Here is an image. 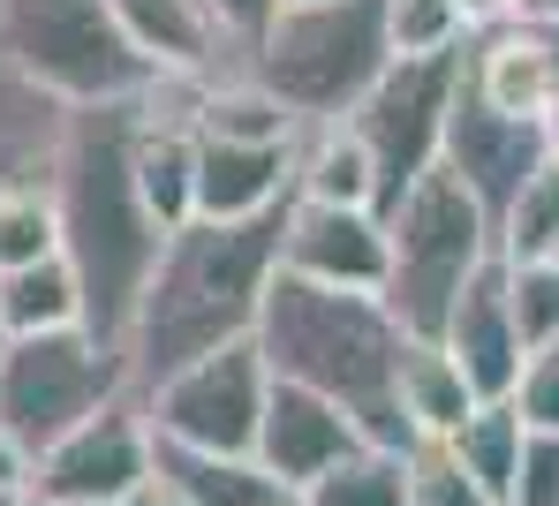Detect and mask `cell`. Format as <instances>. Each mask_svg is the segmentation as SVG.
<instances>
[{"label": "cell", "instance_id": "1", "mask_svg": "<svg viewBox=\"0 0 559 506\" xmlns=\"http://www.w3.org/2000/svg\"><path fill=\"white\" fill-rule=\"evenodd\" d=\"M152 99V92H144ZM144 99H106V106H69L61 152H53V227H61V257L84 288V333L106 348L129 340L136 296L159 265L167 227L136 197V129Z\"/></svg>", "mask_w": 559, "mask_h": 506}, {"label": "cell", "instance_id": "2", "mask_svg": "<svg viewBox=\"0 0 559 506\" xmlns=\"http://www.w3.org/2000/svg\"><path fill=\"white\" fill-rule=\"evenodd\" d=\"M280 212L287 204L258 212V219H182V227H167L159 265H152L136 317H129V340H121L129 394H152L182 363L258 333L265 280L280 273Z\"/></svg>", "mask_w": 559, "mask_h": 506}, {"label": "cell", "instance_id": "3", "mask_svg": "<svg viewBox=\"0 0 559 506\" xmlns=\"http://www.w3.org/2000/svg\"><path fill=\"white\" fill-rule=\"evenodd\" d=\"M265 348V371L273 378H295L325 401H341L356 415L364 446H385V454H408L416 431L401 415V317L385 310V296H356V288H318V280H295V273H273L265 280V303H258V333Z\"/></svg>", "mask_w": 559, "mask_h": 506}, {"label": "cell", "instance_id": "4", "mask_svg": "<svg viewBox=\"0 0 559 506\" xmlns=\"http://www.w3.org/2000/svg\"><path fill=\"white\" fill-rule=\"evenodd\" d=\"M385 0H280L273 23L242 46V76L265 84L302 129L348 121L385 76Z\"/></svg>", "mask_w": 559, "mask_h": 506}, {"label": "cell", "instance_id": "5", "mask_svg": "<svg viewBox=\"0 0 559 506\" xmlns=\"http://www.w3.org/2000/svg\"><path fill=\"white\" fill-rule=\"evenodd\" d=\"M385 242H393V265H385V310L401 317L408 340H439L447 310L476 280V265L499 250L491 234V212L462 190V174L431 167L408 197L385 212Z\"/></svg>", "mask_w": 559, "mask_h": 506}, {"label": "cell", "instance_id": "6", "mask_svg": "<svg viewBox=\"0 0 559 506\" xmlns=\"http://www.w3.org/2000/svg\"><path fill=\"white\" fill-rule=\"evenodd\" d=\"M0 53L61 106L144 99L159 69L129 46L114 0H0Z\"/></svg>", "mask_w": 559, "mask_h": 506}, {"label": "cell", "instance_id": "7", "mask_svg": "<svg viewBox=\"0 0 559 506\" xmlns=\"http://www.w3.org/2000/svg\"><path fill=\"white\" fill-rule=\"evenodd\" d=\"M129 394V356L106 348L84 325L61 333H8L0 348V431L38 461L46 446H61L84 415Z\"/></svg>", "mask_w": 559, "mask_h": 506}, {"label": "cell", "instance_id": "8", "mask_svg": "<svg viewBox=\"0 0 559 506\" xmlns=\"http://www.w3.org/2000/svg\"><path fill=\"white\" fill-rule=\"evenodd\" d=\"M454 92H462V53H431V61H385L364 106L348 113V129L364 136L371 152V174H378V219L408 197L439 152H447V113H454Z\"/></svg>", "mask_w": 559, "mask_h": 506}, {"label": "cell", "instance_id": "9", "mask_svg": "<svg viewBox=\"0 0 559 506\" xmlns=\"http://www.w3.org/2000/svg\"><path fill=\"white\" fill-rule=\"evenodd\" d=\"M265 394H273L265 348H258V340H227V348L182 363L175 378H159V386L136 394V401L152 415V438L204 446V454H250V446H258Z\"/></svg>", "mask_w": 559, "mask_h": 506}, {"label": "cell", "instance_id": "10", "mask_svg": "<svg viewBox=\"0 0 559 506\" xmlns=\"http://www.w3.org/2000/svg\"><path fill=\"white\" fill-rule=\"evenodd\" d=\"M144 477H152V415L136 394H114L61 446L31 461V484L53 506H121Z\"/></svg>", "mask_w": 559, "mask_h": 506}, {"label": "cell", "instance_id": "11", "mask_svg": "<svg viewBox=\"0 0 559 506\" xmlns=\"http://www.w3.org/2000/svg\"><path fill=\"white\" fill-rule=\"evenodd\" d=\"M385 219L371 204H310L287 197L280 212V273L318 280V288H356V296H385Z\"/></svg>", "mask_w": 559, "mask_h": 506}, {"label": "cell", "instance_id": "12", "mask_svg": "<svg viewBox=\"0 0 559 506\" xmlns=\"http://www.w3.org/2000/svg\"><path fill=\"white\" fill-rule=\"evenodd\" d=\"M439 167L447 174H462V190L484 212H491V227H499V212L514 204V190L545 167V129L537 121H522V113H499V106H484L476 92H454V113H447V152H439Z\"/></svg>", "mask_w": 559, "mask_h": 506}, {"label": "cell", "instance_id": "13", "mask_svg": "<svg viewBox=\"0 0 559 506\" xmlns=\"http://www.w3.org/2000/svg\"><path fill=\"white\" fill-rule=\"evenodd\" d=\"M439 348L462 363V378L476 386V401H514L530 348H522V325H514V296H507V265H499V250L476 265V280L454 296L447 325H439Z\"/></svg>", "mask_w": 559, "mask_h": 506}, {"label": "cell", "instance_id": "14", "mask_svg": "<svg viewBox=\"0 0 559 506\" xmlns=\"http://www.w3.org/2000/svg\"><path fill=\"white\" fill-rule=\"evenodd\" d=\"M356 446H364V431H356V415L341 401H325V394H310V386H295V378H273L250 454L273 469L287 492H302L310 477H325V469L348 461Z\"/></svg>", "mask_w": 559, "mask_h": 506}, {"label": "cell", "instance_id": "15", "mask_svg": "<svg viewBox=\"0 0 559 506\" xmlns=\"http://www.w3.org/2000/svg\"><path fill=\"white\" fill-rule=\"evenodd\" d=\"M462 84L484 106L522 113V121H537V113L559 99V69H552V53H545V38H537V23H530V15L491 23V31H468Z\"/></svg>", "mask_w": 559, "mask_h": 506}, {"label": "cell", "instance_id": "16", "mask_svg": "<svg viewBox=\"0 0 559 506\" xmlns=\"http://www.w3.org/2000/svg\"><path fill=\"white\" fill-rule=\"evenodd\" d=\"M295 197V144L197 136V219H258Z\"/></svg>", "mask_w": 559, "mask_h": 506}, {"label": "cell", "instance_id": "17", "mask_svg": "<svg viewBox=\"0 0 559 506\" xmlns=\"http://www.w3.org/2000/svg\"><path fill=\"white\" fill-rule=\"evenodd\" d=\"M129 46L159 69V76H219L235 69L242 53L227 46V31L212 23L204 0H114Z\"/></svg>", "mask_w": 559, "mask_h": 506}, {"label": "cell", "instance_id": "18", "mask_svg": "<svg viewBox=\"0 0 559 506\" xmlns=\"http://www.w3.org/2000/svg\"><path fill=\"white\" fill-rule=\"evenodd\" d=\"M152 469H159L189 506H295V492L280 484L258 454H204V446L152 438Z\"/></svg>", "mask_w": 559, "mask_h": 506}, {"label": "cell", "instance_id": "19", "mask_svg": "<svg viewBox=\"0 0 559 506\" xmlns=\"http://www.w3.org/2000/svg\"><path fill=\"white\" fill-rule=\"evenodd\" d=\"M295 197L310 204H378L371 152L348 121H318L295 136Z\"/></svg>", "mask_w": 559, "mask_h": 506}, {"label": "cell", "instance_id": "20", "mask_svg": "<svg viewBox=\"0 0 559 506\" xmlns=\"http://www.w3.org/2000/svg\"><path fill=\"white\" fill-rule=\"evenodd\" d=\"M393 394H401V415H408L416 438H447V431H462V415L476 408V386L462 378V363H454L439 340H408V348H401V378H393Z\"/></svg>", "mask_w": 559, "mask_h": 506}, {"label": "cell", "instance_id": "21", "mask_svg": "<svg viewBox=\"0 0 559 506\" xmlns=\"http://www.w3.org/2000/svg\"><path fill=\"white\" fill-rule=\"evenodd\" d=\"M0 325L8 333H61V325H84V288L69 273V257H38V265H15L0 273Z\"/></svg>", "mask_w": 559, "mask_h": 506}, {"label": "cell", "instance_id": "22", "mask_svg": "<svg viewBox=\"0 0 559 506\" xmlns=\"http://www.w3.org/2000/svg\"><path fill=\"white\" fill-rule=\"evenodd\" d=\"M522 438H530V423H522V408H514V401H476V408L462 415V431H447L454 461H462V469H468V477H476V484H484L499 506H507V492H514Z\"/></svg>", "mask_w": 559, "mask_h": 506}, {"label": "cell", "instance_id": "23", "mask_svg": "<svg viewBox=\"0 0 559 506\" xmlns=\"http://www.w3.org/2000/svg\"><path fill=\"white\" fill-rule=\"evenodd\" d=\"M295 506H408V477H401V454L385 446H356L348 461H333L325 477H310Z\"/></svg>", "mask_w": 559, "mask_h": 506}, {"label": "cell", "instance_id": "24", "mask_svg": "<svg viewBox=\"0 0 559 506\" xmlns=\"http://www.w3.org/2000/svg\"><path fill=\"white\" fill-rule=\"evenodd\" d=\"M499 257L507 265H530V257H552L559 250V159H545L522 190H514V204L499 212Z\"/></svg>", "mask_w": 559, "mask_h": 506}, {"label": "cell", "instance_id": "25", "mask_svg": "<svg viewBox=\"0 0 559 506\" xmlns=\"http://www.w3.org/2000/svg\"><path fill=\"white\" fill-rule=\"evenodd\" d=\"M385 46L393 61H431V53H462L468 23L454 0H385Z\"/></svg>", "mask_w": 559, "mask_h": 506}, {"label": "cell", "instance_id": "26", "mask_svg": "<svg viewBox=\"0 0 559 506\" xmlns=\"http://www.w3.org/2000/svg\"><path fill=\"white\" fill-rule=\"evenodd\" d=\"M61 250V227H53V190L46 182H23V190H0V273L15 265H38Z\"/></svg>", "mask_w": 559, "mask_h": 506}, {"label": "cell", "instance_id": "27", "mask_svg": "<svg viewBox=\"0 0 559 506\" xmlns=\"http://www.w3.org/2000/svg\"><path fill=\"white\" fill-rule=\"evenodd\" d=\"M401 477H408V506H499L462 461H454L447 438H416V446L401 454Z\"/></svg>", "mask_w": 559, "mask_h": 506}, {"label": "cell", "instance_id": "28", "mask_svg": "<svg viewBox=\"0 0 559 506\" xmlns=\"http://www.w3.org/2000/svg\"><path fill=\"white\" fill-rule=\"evenodd\" d=\"M507 265V257H499ZM507 296H514V325H522V348H552L559 340V257H530V265H507Z\"/></svg>", "mask_w": 559, "mask_h": 506}, {"label": "cell", "instance_id": "29", "mask_svg": "<svg viewBox=\"0 0 559 506\" xmlns=\"http://www.w3.org/2000/svg\"><path fill=\"white\" fill-rule=\"evenodd\" d=\"M507 506H559V431H530L522 438V469Z\"/></svg>", "mask_w": 559, "mask_h": 506}, {"label": "cell", "instance_id": "30", "mask_svg": "<svg viewBox=\"0 0 559 506\" xmlns=\"http://www.w3.org/2000/svg\"><path fill=\"white\" fill-rule=\"evenodd\" d=\"M514 408H522L530 431H559V340L552 348H530L522 386H514Z\"/></svg>", "mask_w": 559, "mask_h": 506}, {"label": "cell", "instance_id": "31", "mask_svg": "<svg viewBox=\"0 0 559 506\" xmlns=\"http://www.w3.org/2000/svg\"><path fill=\"white\" fill-rule=\"evenodd\" d=\"M204 8H212V23L227 31V46L242 53V46H250V38H258V31L273 23V8H280V0H204Z\"/></svg>", "mask_w": 559, "mask_h": 506}, {"label": "cell", "instance_id": "32", "mask_svg": "<svg viewBox=\"0 0 559 506\" xmlns=\"http://www.w3.org/2000/svg\"><path fill=\"white\" fill-rule=\"evenodd\" d=\"M454 8H462L468 31H491V23H514L522 15V0H454Z\"/></svg>", "mask_w": 559, "mask_h": 506}, {"label": "cell", "instance_id": "33", "mask_svg": "<svg viewBox=\"0 0 559 506\" xmlns=\"http://www.w3.org/2000/svg\"><path fill=\"white\" fill-rule=\"evenodd\" d=\"M121 506H189V499L175 492V484H167V477H159V469H152V477H144V484H136V492H129Z\"/></svg>", "mask_w": 559, "mask_h": 506}, {"label": "cell", "instance_id": "34", "mask_svg": "<svg viewBox=\"0 0 559 506\" xmlns=\"http://www.w3.org/2000/svg\"><path fill=\"white\" fill-rule=\"evenodd\" d=\"M23 477H31V454H23V446L0 431V492H8V484H23Z\"/></svg>", "mask_w": 559, "mask_h": 506}, {"label": "cell", "instance_id": "35", "mask_svg": "<svg viewBox=\"0 0 559 506\" xmlns=\"http://www.w3.org/2000/svg\"><path fill=\"white\" fill-rule=\"evenodd\" d=\"M0 506H53V499H46L31 477H23V484H8V492H0Z\"/></svg>", "mask_w": 559, "mask_h": 506}, {"label": "cell", "instance_id": "36", "mask_svg": "<svg viewBox=\"0 0 559 506\" xmlns=\"http://www.w3.org/2000/svg\"><path fill=\"white\" fill-rule=\"evenodd\" d=\"M537 129H545V159H559V99L537 113Z\"/></svg>", "mask_w": 559, "mask_h": 506}, {"label": "cell", "instance_id": "37", "mask_svg": "<svg viewBox=\"0 0 559 506\" xmlns=\"http://www.w3.org/2000/svg\"><path fill=\"white\" fill-rule=\"evenodd\" d=\"M537 23V38H545V53H552V69H559V15H530Z\"/></svg>", "mask_w": 559, "mask_h": 506}, {"label": "cell", "instance_id": "38", "mask_svg": "<svg viewBox=\"0 0 559 506\" xmlns=\"http://www.w3.org/2000/svg\"><path fill=\"white\" fill-rule=\"evenodd\" d=\"M522 15H559V0H522Z\"/></svg>", "mask_w": 559, "mask_h": 506}, {"label": "cell", "instance_id": "39", "mask_svg": "<svg viewBox=\"0 0 559 506\" xmlns=\"http://www.w3.org/2000/svg\"><path fill=\"white\" fill-rule=\"evenodd\" d=\"M0 348H8V325H0Z\"/></svg>", "mask_w": 559, "mask_h": 506}, {"label": "cell", "instance_id": "40", "mask_svg": "<svg viewBox=\"0 0 559 506\" xmlns=\"http://www.w3.org/2000/svg\"><path fill=\"white\" fill-rule=\"evenodd\" d=\"M552 257H559V250H552Z\"/></svg>", "mask_w": 559, "mask_h": 506}]
</instances>
